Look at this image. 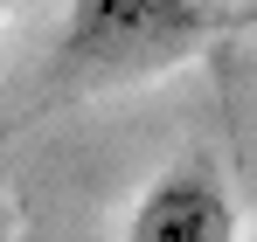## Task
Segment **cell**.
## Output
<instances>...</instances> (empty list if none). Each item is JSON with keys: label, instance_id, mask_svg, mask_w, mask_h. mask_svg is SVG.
<instances>
[{"label": "cell", "instance_id": "7a4b0ae2", "mask_svg": "<svg viewBox=\"0 0 257 242\" xmlns=\"http://www.w3.org/2000/svg\"><path fill=\"white\" fill-rule=\"evenodd\" d=\"M125 242H236V201L209 166H167L132 201Z\"/></svg>", "mask_w": 257, "mask_h": 242}, {"label": "cell", "instance_id": "6da1fadb", "mask_svg": "<svg viewBox=\"0 0 257 242\" xmlns=\"http://www.w3.org/2000/svg\"><path fill=\"white\" fill-rule=\"evenodd\" d=\"M209 42V0H70L63 62L84 76L167 70Z\"/></svg>", "mask_w": 257, "mask_h": 242}, {"label": "cell", "instance_id": "3957f363", "mask_svg": "<svg viewBox=\"0 0 257 242\" xmlns=\"http://www.w3.org/2000/svg\"><path fill=\"white\" fill-rule=\"evenodd\" d=\"M0 28H7V0H0Z\"/></svg>", "mask_w": 257, "mask_h": 242}]
</instances>
